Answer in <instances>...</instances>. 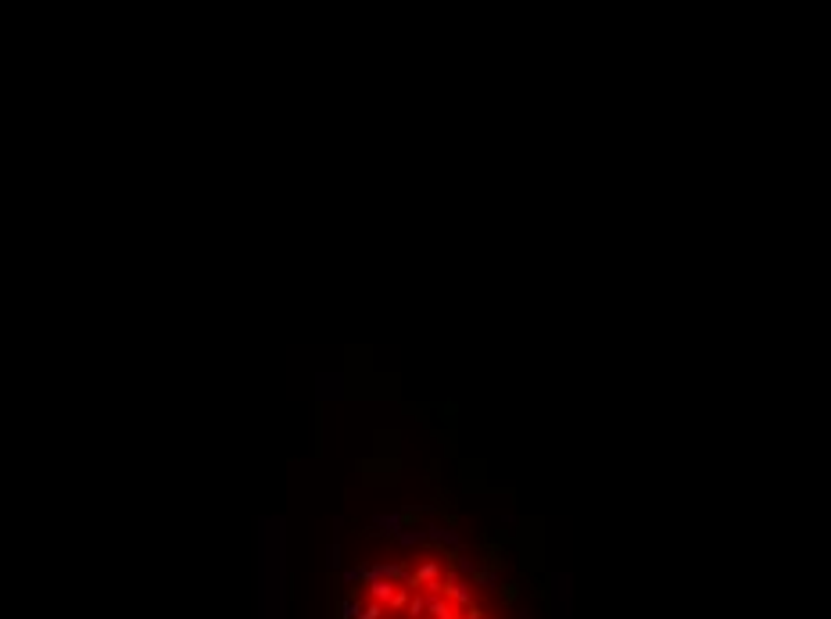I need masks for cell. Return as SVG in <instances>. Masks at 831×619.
<instances>
[{
    "instance_id": "1",
    "label": "cell",
    "mask_w": 831,
    "mask_h": 619,
    "mask_svg": "<svg viewBox=\"0 0 831 619\" xmlns=\"http://www.w3.org/2000/svg\"><path fill=\"white\" fill-rule=\"evenodd\" d=\"M348 583V619H498L480 594L491 577L459 551L358 566Z\"/></svg>"
}]
</instances>
